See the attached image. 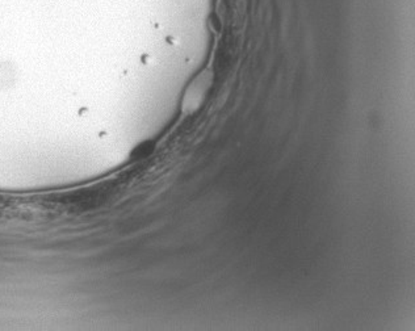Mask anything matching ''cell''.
<instances>
[{
    "label": "cell",
    "mask_w": 415,
    "mask_h": 331,
    "mask_svg": "<svg viewBox=\"0 0 415 331\" xmlns=\"http://www.w3.org/2000/svg\"><path fill=\"white\" fill-rule=\"evenodd\" d=\"M209 86H210L209 73H204L199 76L190 87V93H187L184 98V104H183L184 108L188 109L190 112L194 108H199L203 102V98L207 95Z\"/></svg>",
    "instance_id": "1"
}]
</instances>
